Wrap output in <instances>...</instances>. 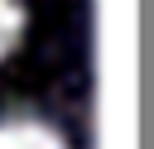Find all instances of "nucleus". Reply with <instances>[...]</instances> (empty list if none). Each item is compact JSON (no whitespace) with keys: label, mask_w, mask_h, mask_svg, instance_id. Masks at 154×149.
I'll return each instance as SVG.
<instances>
[{"label":"nucleus","mask_w":154,"mask_h":149,"mask_svg":"<svg viewBox=\"0 0 154 149\" xmlns=\"http://www.w3.org/2000/svg\"><path fill=\"white\" fill-rule=\"evenodd\" d=\"M0 149H67V139L29 115H5L0 120Z\"/></svg>","instance_id":"1"},{"label":"nucleus","mask_w":154,"mask_h":149,"mask_svg":"<svg viewBox=\"0 0 154 149\" xmlns=\"http://www.w3.org/2000/svg\"><path fill=\"white\" fill-rule=\"evenodd\" d=\"M19 29H24V10H19V0H0V62H5L10 48L19 43Z\"/></svg>","instance_id":"2"}]
</instances>
